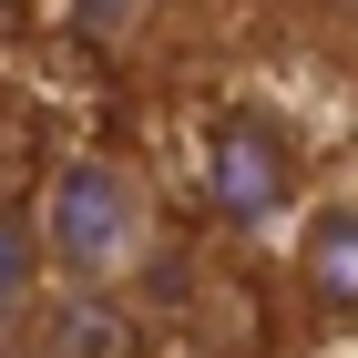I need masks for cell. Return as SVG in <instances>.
<instances>
[{"label": "cell", "mask_w": 358, "mask_h": 358, "mask_svg": "<svg viewBox=\"0 0 358 358\" xmlns=\"http://www.w3.org/2000/svg\"><path fill=\"white\" fill-rule=\"evenodd\" d=\"M0 215H10V205H0Z\"/></svg>", "instance_id": "8"}, {"label": "cell", "mask_w": 358, "mask_h": 358, "mask_svg": "<svg viewBox=\"0 0 358 358\" xmlns=\"http://www.w3.org/2000/svg\"><path fill=\"white\" fill-rule=\"evenodd\" d=\"M31 246H41V266L62 276V287H123V276L154 266V246H164V215H154V185H143L123 154H72V164L41 185V205H31Z\"/></svg>", "instance_id": "1"}, {"label": "cell", "mask_w": 358, "mask_h": 358, "mask_svg": "<svg viewBox=\"0 0 358 358\" xmlns=\"http://www.w3.org/2000/svg\"><path fill=\"white\" fill-rule=\"evenodd\" d=\"M0 358H52V348H31V338H0Z\"/></svg>", "instance_id": "6"}, {"label": "cell", "mask_w": 358, "mask_h": 358, "mask_svg": "<svg viewBox=\"0 0 358 358\" xmlns=\"http://www.w3.org/2000/svg\"><path fill=\"white\" fill-rule=\"evenodd\" d=\"M31 348L52 358H134V317L103 297V287H62V297H31Z\"/></svg>", "instance_id": "4"}, {"label": "cell", "mask_w": 358, "mask_h": 358, "mask_svg": "<svg viewBox=\"0 0 358 358\" xmlns=\"http://www.w3.org/2000/svg\"><path fill=\"white\" fill-rule=\"evenodd\" d=\"M317 10H338V21H358V0H317Z\"/></svg>", "instance_id": "7"}, {"label": "cell", "mask_w": 358, "mask_h": 358, "mask_svg": "<svg viewBox=\"0 0 358 358\" xmlns=\"http://www.w3.org/2000/svg\"><path fill=\"white\" fill-rule=\"evenodd\" d=\"M205 194L225 225H276L297 205V143L276 134L266 113H225L205 134Z\"/></svg>", "instance_id": "2"}, {"label": "cell", "mask_w": 358, "mask_h": 358, "mask_svg": "<svg viewBox=\"0 0 358 358\" xmlns=\"http://www.w3.org/2000/svg\"><path fill=\"white\" fill-rule=\"evenodd\" d=\"M297 297L307 317L358 328V194H317L297 215Z\"/></svg>", "instance_id": "3"}, {"label": "cell", "mask_w": 358, "mask_h": 358, "mask_svg": "<svg viewBox=\"0 0 358 358\" xmlns=\"http://www.w3.org/2000/svg\"><path fill=\"white\" fill-rule=\"evenodd\" d=\"M31 297H41V246H31L21 215H0V317H10V307H31Z\"/></svg>", "instance_id": "5"}]
</instances>
